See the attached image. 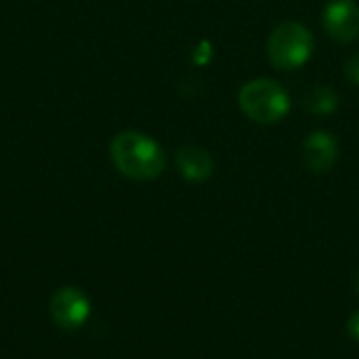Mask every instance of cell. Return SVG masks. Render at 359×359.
<instances>
[{
    "label": "cell",
    "instance_id": "1",
    "mask_svg": "<svg viewBox=\"0 0 359 359\" xmlns=\"http://www.w3.org/2000/svg\"><path fill=\"white\" fill-rule=\"evenodd\" d=\"M109 156L114 166L128 179L151 181L166 168V156L162 147L147 135L137 130H124L109 143Z\"/></svg>",
    "mask_w": 359,
    "mask_h": 359
},
{
    "label": "cell",
    "instance_id": "2",
    "mask_svg": "<svg viewBox=\"0 0 359 359\" xmlns=\"http://www.w3.org/2000/svg\"><path fill=\"white\" fill-rule=\"evenodd\" d=\"M238 99L242 111L259 124H276L290 111L288 93L278 82L267 78L246 82Z\"/></svg>",
    "mask_w": 359,
    "mask_h": 359
},
{
    "label": "cell",
    "instance_id": "3",
    "mask_svg": "<svg viewBox=\"0 0 359 359\" xmlns=\"http://www.w3.org/2000/svg\"><path fill=\"white\" fill-rule=\"evenodd\" d=\"M313 46H316L313 36L305 25L297 21H286L273 29L267 48H269V59L276 67L299 69L309 61Z\"/></svg>",
    "mask_w": 359,
    "mask_h": 359
},
{
    "label": "cell",
    "instance_id": "4",
    "mask_svg": "<svg viewBox=\"0 0 359 359\" xmlns=\"http://www.w3.org/2000/svg\"><path fill=\"white\" fill-rule=\"evenodd\" d=\"M90 313V303L78 288H61L50 299V316L63 330L80 328Z\"/></svg>",
    "mask_w": 359,
    "mask_h": 359
},
{
    "label": "cell",
    "instance_id": "5",
    "mask_svg": "<svg viewBox=\"0 0 359 359\" xmlns=\"http://www.w3.org/2000/svg\"><path fill=\"white\" fill-rule=\"evenodd\" d=\"M324 27L330 38L351 42L359 36V4L355 0H330L324 8Z\"/></svg>",
    "mask_w": 359,
    "mask_h": 359
},
{
    "label": "cell",
    "instance_id": "6",
    "mask_svg": "<svg viewBox=\"0 0 359 359\" xmlns=\"http://www.w3.org/2000/svg\"><path fill=\"white\" fill-rule=\"evenodd\" d=\"M339 158V141L328 130H316L303 141V162L313 172H328Z\"/></svg>",
    "mask_w": 359,
    "mask_h": 359
},
{
    "label": "cell",
    "instance_id": "7",
    "mask_svg": "<svg viewBox=\"0 0 359 359\" xmlns=\"http://www.w3.org/2000/svg\"><path fill=\"white\" fill-rule=\"evenodd\" d=\"M177 168L179 172L187 179V181H194V183H202L206 181L210 175H212V168H215V162L210 158V154L202 147H194V145H187V147H181L177 151Z\"/></svg>",
    "mask_w": 359,
    "mask_h": 359
},
{
    "label": "cell",
    "instance_id": "8",
    "mask_svg": "<svg viewBox=\"0 0 359 359\" xmlns=\"http://www.w3.org/2000/svg\"><path fill=\"white\" fill-rule=\"evenodd\" d=\"M337 105H339V97L330 86H313L305 99V107L316 116L332 114Z\"/></svg>",
    "mask_w": 359,
    "mask_h": 359
},
{
    "label": "cell",
    "instance_id": "9",
    "mask_svg": "<svg viewBox=\"0 0 359 359\" xmlns=\"http://www.w3.org/2000/svg\"><path fill=\"white\" fill-rule=\"evenodd\" d=\"M345 74H347V78H349L353 84H358L359 86V53L358 55H353V57L347 61V65H345Z\"/></svg>",
    "mask_w": 359,
    "mask_h": 359
},
{
    "label": "cell",
    "instance_id": "10",
    "mask_svg": "<svg viewBox=\"0 0 359 359\" xmlns=\"http://www.w3.org/2000/svg\"><path fill=\"white\" fill-rule=\"evenodd\" d=\"M347 332L351 334L353 341H358L359 343V311H355V313L349 318V322H347Z\"/></svg>",
    "mask_w": 359,
    "mask_h": 359
},
{
    "label": "cell",
    "instance_id": "11",
    "mask_svg": "<svg viewBox=\"0 0 359 359\" xmlns=\"http://www.w3.org/2000/svg\"><path fill=\"white\" fill-rule=\"evenodd\" d=\"M353 288H355V292H358V297H359V271L355 273V282H353Z\"/></svg>",
    "mask_w": 359,
    "mask_h": 359
}]
</instances>
